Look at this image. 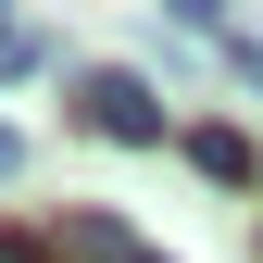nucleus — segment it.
Here are the masks:
<instances>
[{
	"label": "nucleus",
	"instance_id": "nucleus-1",
	"mask_svg": "<svg viewBox=\"0 0 263 263\" xmlns=\"http://www.w3.org/2000/svg\"><path fill=\"white\" fill-rule=\"evenodd\" d=\"M76 125H88V138H125V151H163V138H176L163 101H151V76H113V63L76 88Z\"/></svg>",
	"mask_w": 263,
	"mask_h": 263
},
{
	"label": "nucleus",
	"instance_id": "nucleus-2",
	"mask_svg": "<svg viewBox=\"0 0 263 263\" xmlns=\"http://www.w3.org/2000/svg\"><path fill=\"white\" fill-rule=\"evenodd\" d=\"M176 151H188V163H201V176H213V188H251V176H263V151L238 138V125H188V138H176Z\"/></svg>",
	"mask_w": 263,
	"mask_h": 263
},
{
	"label": "nucleus",
	"instance_id": "nucleus-3",
	"mask_svg": "<svg viewBox=\"0 0 263 263\" xmlns=\"http://www.w3.org/2000/svg\"><path fill=\"white\" fill-rule=\"evenodd\" d=\"M25 63H38V25H0V88H13Z\"/></svg>",
	"mask_w": 263,
	"mask_h": 263
},
{
	"label": "nucleus",
	"instance_id": "nucleus-4",
	"mask_svg": "<svg viewBox=\"0 0 263 263\" xmlns=\"http://www.w3.org/2000/svg\"><path fill=\"white\" fill-rule=\"evenodd\" d=\"M0 176H25V138H13V125H0Z\"/></svg>",
	"mask_w": 263,
	"mask_h": 263
},
{
	"label": "nucleus",
	"instance_id": "nucleus-5",
	"mask_svg": "<svg viewBox=\"0 0 263 263\" xmlns=\"http://www.w3.org/2000/svg\"><path fill=\"white\" fill-rule=\"evenodd\" d=\"M0 263H38V251H25V238H0Z\"/></svg>",
	"mask_w": 263,
	"mask_h": 263
}]
</instances>
